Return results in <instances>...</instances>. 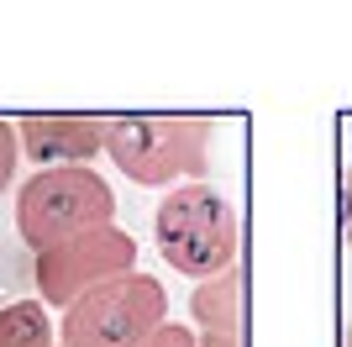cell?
Instances as JSON below:
<instances>
[{
  "instance_id": "obj_7",
  "label": "cell",
  "mask_w": 352,
  "mask_h": 347,
  "mask_svg": "<svg viewBox=\"0 0 352 347\" xmlns=\"http://www.w3.org/2000/svg\"><path fill=\"white\" fill-rule=\"evenodd\" d=\"M190 321L200 337H242V269L190 289Z\"/></svg>"
},
{
  "instance_id": "obj_12",
  "label": "cell",
  "mask_w": 352,
  "mask_h": 347,
  "mask_svg": "<svg viewBox=\"0 0 352 347\" xmlns=\"http://www.w3.org/2000/svg\"><path fill=\"white\" fill-rule=\"evenodd\" d=\"M200 347H242V337H200Z\"/></svg>"
},
{
  "instance_id": "obj_6",
  "label": "cell",
  "mask_w": 352,
  "mask_h": 347,
  "mask_svg": "<svg viewBox=\"0 0 352 347\" xmlns=\"http://www.w3.org/2000/svg\"><path fill=\"white\" fill-rule=\"evenodd\" d=\"M16 137H21V158H32L37 169H89V158L105 153L111 121H100V116H21Z\"/></svg>"
},
{
  "instance_id": "obj_11",
  "label": "cell",
  "mask_w": 352,
  "mask_h": 347,
  "mask_svg": "<svg viewBox=\"0 0 352 347\" xmlns=\"http://www.w3.org/2000/svg\"><path fill=\"white\" fill-rule=\"evenodd\" d=\"M342 242L352 247V163L342 169Z\"/></svg>"
},
{
  "instance_id": "obj_9",
  "label": "cell",
  "mask_w": 352,
  "mask_h": 347,
  "mask_svg": "<svg viewBox=\"0 0 352 347\" xmlns=\"http://www.w3.org/2000/svg\"><path fill=\"white\" fill-rule=\"evenodd\" d=\"M16 163H21V137H16V121H0V195L11 189Z\"/></svg>"
},
{
  "instance_id": "obj_2",
  "label": "cell",
  "mask_w": 352,
  "mask_h": 347,
  "mask_svg": "<svg viewBox=\"0 0 352 347\" xmlns=\"http://www.w3.org/2000/svg\"><path fill=\"white\" fill-rule=\"evenodd\" d=\"M216 121L210 116H126L111 121L105 158L142 189H179L206 179Z\"/></svg>"
},
{
  "instance_id": "obj_1",
  "label": "cell",
  "mask_w": 352,
  "mask_h": 347,
  "mask_svg": "<svg viewBox=\"0 0 352 347\" xmlns=\"http://www.w3.org/2000/svg\"><path fill=\"white\" fill-rule=\"evenodd\" d=\"M153 237L158 253L174 274L206 284V279L236 269V247H242V221H236L232 200L221 195L210 179L168 189L153 211Z\"/></svg>"
},
{
  "instance_id": "obj_5",
  "label": "cell",
  "mask_w": 352,
  "mask_h": 347,
  "mask_svg": "<svg viewBox=\"0 0 352 347\" xmlns=\"http://www.w3.org/2000/svg\"><path fill=\"white\" fill-rule=\"evenodd\" d=\"M137 274V237L126 227H100L85 231V237H69V242L47 247L32 258V279H37V300L43 305H79L85 295L116 284V279Z\"/></svg>"
},
{
  "instance_id": "obj_3",
  "label": "cell",
  "mask_w": 352,
  "mask_h": 347,
  "mask_svg": "<svg viewBox=\"0 0 352 347\" xmlns=\"http://www.w3.org/2000/svg\"><path fill=\"white\" fill-rule=\"evenodd\" d=\"M100 227H116V195L95 169H37L16 189V231L32 258Z\"/></svg>"
},
{
  "instance_id": "obj_8",
  "label": "cell",
  "mask_w": 352,
  "mask_h": 347,
  "mask_svg": "<svg viewBox=\"0 0 352 347\" xmlns=\"http://www.w3.org/2000/svg\"><path fill=\"white\" fill-rule=\"evenodd\" d=\"M0 347H58V321L43 300L0 305Z\"/></svg>"
},
{
  "instance_id": "obj_10",
  "label": "cell",
  "mask_w": 352,
  "mask_h": 347,
  "mask_svg": "<svg viewBox=\"0 0 352 347\" xmlns=\"http://www.w3.org/2000/svg\"><path fill=\"white\" fill-rule=\"evenodd\" d=\"M142 347H200V332H195V326H184V321H168V326H158Z\"/></svg>"
},
{
  "instance_id": "obj_4",
  "label": "cell",
  "mask_w": 352,
  "mask_h": 347,
  "mask_svg": "<svg viewBox=\"0 0 352 347\" xmlns=\"http://www.w3.org/2000/svg\"><path fill=\"white\" fill-rule=\"evenodd\" d=\"M158 326H168V289L137 269L69 305L58 321V347H142Z\"/></svg>"
}]
</instances>
